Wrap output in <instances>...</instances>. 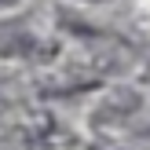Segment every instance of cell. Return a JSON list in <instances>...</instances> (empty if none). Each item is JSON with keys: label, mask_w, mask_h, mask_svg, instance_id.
Returning <instances> with one entry per match:
<instances>
[{"label": "cell", "mask_w": 150, "mask_h": 150, "mask_svg": "<svg viewBox=\"0 0 150 150\" xmlns=\"http://www.w3.org/2000/svg\"><path fill=\"white\" fill-rule=\"evenodd\" d=\"M7 4H15V0H0V7H7Z\"/></svg>", "instance_id": "6da1fadb"}]
</instances>
